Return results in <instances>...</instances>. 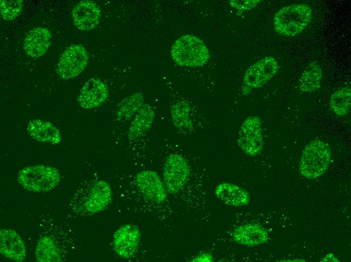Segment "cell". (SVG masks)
<instances>
[{
    "label": "cell",
    "instance_id": "12",
    "mask_svg": "<svg viewBox=\"0 0 351 262\" xmlns=\"http://www.w3.org/2000/svg\"><path fill=\"white\" fill-rule=\"evenodd\" d=\"M108 96L107 86L100 79L92 78L88 80L82 87L78 101L82 108L90 109L101 105Z\"/></svg>",
    "mask_w": 351,
    "mask_h": 262
},
{
    "label": "cell",
    "instance_id": "5",
    "mask_svg": "<svg viewBox=\"0 0 351 262\" xmlns=\"http://www.w3.org/2000/svg\"><path fill=\"white\" fill-rule=\"evenodd\" d=\"M331 151L329 146L319 140L307 144L301 157L299 171L308 179H315L323 175L330 163Z\"/></svg>",
    "mask_w": 351,
    "mask_h": 262
},
{
    "label": "cell",
    "instance_id": "17",
    "mask_svg": "<svg viewBox=\"0 0 351 262\" xmlns=\"http://www.w3.org/2000/svg\"><path fill=\"white\" fill-rule=\"evenodd\" d=\"M232 237L237 243L248 246H255L265 243L268 238L267 230L261 225L249 223L236 227Z\"/></svg>",
    "mask_w": 351,
    "mask_h": 262
},
{
    "label": "cell",
    "instance_id": "11",
    "mask_svg": "<svg viewBox=\"0 0 351 262\" xmlns=\"http://www.w3.org/2000/svg\"><path fill=\"white\" fill-rule=\"evenodd\" d=\"M278 63L272 56L265 57L252 64L246 71L243 83L251 88L262 87L277 72Z\"/></svg>",
    "mask_w": 351,
    "mask_h": 262
},
{
    "label": "cell",
    "instance_id": "8",
    "mask_svg": "<svg viewBox=\"0 0 351 262\" xmlns=\"http://www.w3.org/2000/svg\"><path fill=\"white\" fill-rule=\"evenodd\" d=\"M88 62L86 48L81 44H72L62 53L57 64V74L62 79H72L84 71Z\"/></svg>",
    "mask_w": 351,
    "mask_h": 262
},
{
    "label": "cell",
    "instance_id": "6",
    "mask_svg": "<svg viewBox=\"0 0 351 262\" xmlns=\"http://www.w3.org/2000/svg\"><path fill=\"white\" fill-rule=\"evenodd\" d=\"M190 171L188 162L182 155H169L163 169V181L167 191L171 194L179 192L187 183Z\"/></svg>",
    "mask_w": 351,
    "mask_h": 262
},
{
    "label": "cell",
    "instance_id": "21",
    "mask_svg": "<svg viewBox=\"0 0 351 262\" xmlns=\"http://www.w3.org/2000/svg\"><path fill=\"white\" fill-rule=\"evenodd\" d=\"M191 111V106L185 101H178L171 107L172 122L174 126L181 132L188 133L193 128L194 123Z\"/></svg>",
    "mask_w": 351,
    "mask_h": 262
},
{
    "label": "cell",
    "instance_id": "28",
    "mask_svg": "<svg viewBox=\"0 0 351 262\" xmlns=\"http://www.w3.org/2000/svg\"><path fill=\"white\" fill-rule=\"evenodd\" d=\"M338 259L332 253H329L322 259L321 261H338Z\"/></svg>",
    "mask_w": 351,
    "mask_h": 262
},
{
    "label": "cell",
    "instance_id": "16",
    "mask_svg": "<svg viewBox=\"0 0 351 262\" xmlns=\"http://www.w3.org/2000/svg\"><path fill=\"white\" fill-rule=\"evenodd\" d=\"M214 192L217 199L227 206L240 207L247 205L250 202L249 193L240 186L231 182L218 184Z\"/></svg>",
    "mask_w": 351,
    "mask_h": 262
},
{
    "label": "cell",
    "instance_id": "15",
    "mask_svg": "<svg viewBox=\"0 0 351 262\" xmlns=\"http://www.w3.org/2000/svg\"><path fill=\"white\" fill-rule=\"evenodd\" d=\"M51 34L44 27H36L31 30L26 35L23 44L25 53L33 58L44 55L51 44Z\"/></svg>",
    "mask_w": 351,
    "mask_h": 262
},
{
    "label": "cell",
    "instance_id": "22",
    "mask_svg": "<svg viewBox=\"0 0 351 262\" xmlns=\"http://www.w3.org/2000/svg\"><path fill=\"white\" fill-rule=\"evenodd\" d=\"M144 97L142 93L136 92L126 97L118 105L116 116L120 121H127L137 113L144 105Z\"/></svg>",
    "mask_w": 351,
    "mask_h": 262
},
{
    "label": "cell",
    "instance_id": "2",
    "mask_svg": "<svg viewBox=\"0 0 351 262\" xmlns=\"http://www.w3.org/2000/svg\"><path fill=\"white\" fill-rule=\"evenodd\" d=\"M170 53L173 61L182 67L202 66L210 58L205 43L193 34L184 35L179 38L172 44Z\"/></svg>",
    "mask_w": 351,
    "mask_h": 262
},
{
    "label": "cell",
    "instance_id": "20",
    "mask_svg": "<svg viewBox=\"0 0 351 262\" xmlns=\"http://www.w3.org/2000/svg\"><path fill=\"white\" fill-rule=\"evenodd\" d=\"M63 251L58 243L47 235L41 237L37 241L35 257L38 261H61Z\"/></svg>",
    "mask_w": 351,
    "mask_h": 262
},
{
    "label": "cell",
    "instance_id": "23",
    "mask_svg": "<svg viewBox=\"0 0 351 262\" xmlns=\"http://www.w3.org/2000/svg\"><path fill=\"white\" fill-rule=\"evenodd\" d=\"M322 71L316 62L310 63L302 73L299 80V89L305 92H313L320 88Z\"/></svg>",
    "mask_w": 351,
    "mask_h": 262
},
{
    "label": "cell",
    "instance_id": "4",
    "mask_svg": "<svg viewBox=\"0 0 351 262\" xmlns=\"http://www.w3.org/2000/svg\"><path fill=\"white\" fill-rule=\"evenodd\" d=\"M61 175L55 168L45 165L24 167L18 174V181L25 189L35 192H48L57 186Z\"/></svg>",
    "mask_w": 351,
    "mask_h": 262
},
{
    "label": "cell",
    "instance_id": "26",
    "mask_svg": "<svg viewBox=\"0 0 351 262\" xmlns=\"http://www.w3.org/2000/svg\"><path fill=\"white\" fill-rule=\"evenodd\" d=\"M260 2L256 0L249 1H230V5L240 10H250L253 9Z\"/></svg>",
    "mask_w": 351,
    "mask_h": 262
},
{
    "label": "cell",
    "instance_id": "10",
    "mask_svg": "<svg viewBox=\"0 0 351 262\" xmlns=\"http://www.w3.org/2000/svg\"><path fill=\"white\" fill-rule=\"evenodd\" d=\"M135 181L139 190L149 200L157 204L167 199V189L158 174L153 170H145L138 172Z\"/></svg>",
    "mask_w": 351,
    "mask_h": 262
},
{
    "label": "cell",
    "instance_id": "14",
    "mask_svg": "<svg viewBox=\"0 0 351 262\" xmlns=\"http://www.w3.org/2000/svg\"><path fill=\"white\" fill-rule=\"evenodd\" d=\"M0 252L2 255L15 261H22L26 257V247L20 235L15 230L1 229Z\"/></svg>",
    "mask_w": 351,
    "mask_h": 262
},
{
    "label": "cell",
    "instance_id": "3",
    "mask_svg": "<svg viewBox=\"0 0 351 262\" xmlns=\"http://www.w3.org/2000/svg\"><path fill=\"white\" fill-rule=\"evenodd\" d=\"M111 195L108 183L99 180L93 182L85 191L78 190L71 199L70 206L76 213L94 214L105 208L111 201Z\"/></svg>",
    "mask_w": 351,
    "mask_h": 262
},
{
    "label": "cell",
    "instance_id": "18",
    "mask_svg": "<svg viewBox=\"0 0 351 262\" xmlns=\"http://www.w3.org/2000/svg\"><path fill=\"white\" fill-rule=\"evenodd\" d=\"M27 129L34 140L53 145L60 143L62 137L60 130L50 122L40 119L30 120Z\"/></svg>",
    "mask_w": 351,
    "mask_h": 262
},
{
    "label": "cell",
    "instance_id": "27",
    "mask_svg": "<svg viewBox=\"0 0 351 262\" xmlns=\"http://www.w3.org/2000/svg\"><path fill=\"white\" fill-rule=\"evenodd\" d=\"M213 257L211 254L203 253L195 256L193 259V261H212Z\"/></svg>",
    "mask_w": 351,
    "mask_h": 262
},
{
    "label": "cell",
    "instance_id": "25",
    "mask_svg": "<svg viewBox=\"0 0 351 262\" xmlns=\"http://www.w3.org/2000/svg\"><path fill=\"white\" fill-rule=\"evenodd\" d=\"M23 3L21 0H1V14L6 20L16 18L22 12Z\"/></svg>",
    "mask_w": 351,
    "mask_h": 262
},
{
    "label": "cell",
    "instance_id": "24",
    "mask_svg": "<svg viewBox=\"0 0 351 262\" xmlns=\"http://www.w3.org/2000/svg\"><path fill=\"white\" fill-rule=\"evenodd\" d=\"M351 89L342 87L336 91L330 97L329 106L332 111L338 116L347 114L350 107Z\"/></svg>",
    "mask_w": 351,
    "mask_h": 262
},
{
    "label": "cell",
    "instance_id": "13",
    "mask_svg": "<svg viewBox=\"0 0 351 262\" xmlns=\"http://www.w3.org/2000/svg\"><path fill=\"white\" fill-rule=\"evenodd\" d=\"M72 19L75 25L80 30L89 31L95 28L99 24L100 9L97 5L91 1H82L74 7Z\"/></svg>",
    "mask_w": 351,
    "mask_h": 262
},
{
    "label": "cell",
    "instance_id": "1",
    "mask_svg": "<svg viewBox=\"0 0 351 262\" xmlns=\"http://www.w3.org/2000/svg\"><path fill=\"white\" fill-rule=\"evenodd\" d=\"M312 17L311 7L306 4H294L283 7L273 17V26L279 34L292 37L302 33Z\"/></svg>",
    "mask_w": 351,
    "mask_h": 262
},
{
    "label": "cell",
    "instance_id": "19",
    "mask_svg": "<svg viewBox=\"0 0 351 262\" xmlns=\"http://www.w3.org/2000/svg\"><path fill=\"white\" fill-rule=\"evenodd\" d=\"M155 117L153 108L148 104H144L135 115L128 132L131 140L143 136L151 127Z\"/></svg>",
    "mask_w": 351,
    "mask_h": 262
},
{
    "label": "cell",
    "instance_id": "9",
    "mask_svg": "<svg viewBox=\"0 0 351 262\" xmlns=\"http://www.w3.org/2000/svg\"><path fill=\"white\" fill-rule=\"evenodd\" d=\"M140 238L141 232L137 226L132 224L124 225L114 234V250L120 257L130 258L136 252Z\"/></svg>",
    "mask_w": 351,
    "mask_h": 262
},
{
    "label": "cell",
    "instance_id": "7",
    "mask_svg": "<svg viewBox=\"0 0 351 262\" xmlns=\"http://www.w3.org/2000/svg\"><path fill=\"white\" fill-rule=\"evenodd\" d=\"M237 143L242 151L248 156L254 157L261 152L264 140L262 121L259 116H250L243 121Z\"/></svg>",
    "mask_w": 351,
    "mask_h": 262
}]
</instances>
